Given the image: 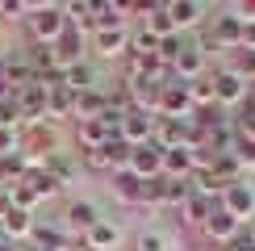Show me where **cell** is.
Returning <instances> with one entry per match:
<instances>
[{"label":"cell","mask_w":255,"mask_h":251,"mask_svg":"<svg viewBox=\"0 0 255 251\" xmlns=\"http://www.w3.org/2000/svg\"><path fill=\"white\" fill-rule=\"evenodd\" d=\"M25 34H29V46H55V42L67 34V17H63V4H29Z\"/></svg>","instance_id":"obj_1"},{"label":"cell","mask_w":255,"mask_h":251,"mask_svg":"<svg viewBox=\"0 0 255 251\" xmlns=\"http://www.w3.org/2000/svg\"><path fill=\"white\" fill-rule=\"evenodd\" d=\"M205 38H209V50H243V21L230 13V8H222L218 17L205 21Z\"/></svg>","instance_id":"obj_2"},{"label":"cell","mask_w":255,"mask_h":251,"mask_svg":"<svg viewBox=\"0 0 255 251\" xmlns=\"http://www.w3.org/2000/svg\"><path fill=\"white\" fill-rule=\"evenodd\" d=\"M209 76H214V97H218V109H243V105H247V84H243L235 71L230 67H218V71H209Z\"/></svg>","instance_id":"obj_3"},{"label":"cell","mask_w":255,"mask_h":251,"mask_svg":"<svg viewBox=\"0 0 255 251\" xmlns=\"http://www.w3.org/2000/svg\"><path fill=\"white\" fill-rule=\"evenodd\" d=\"M222 209H226L230 218H239V222H251L255 218V188L247 180H235V184H226V193H222Z\"/></svg>","instance_id":"obj_4"},{"label":"cell","mask_w":255,"mask_h":251,"mask_svg":"<svg viewBox=\"0 0 255 251\" xmlns=\"http://www.w3.org/2000/svg\"><path fill=\"white\" fill-rule=\"evenodd\" d=\"M193 97H188L184 84H167L163 97H159V118H172V122H193Z\"/></svg>","instance_id":"obj_5"},{"label":"cell","mask_w":255,"mask_h":251,"mask_svg":"<svg viewBox=\"0 0 255 251\" xmlns=\"http://www.w3.org/2000/svg\"><path fill=\"white\" fill-rule=\"evenodd\" d=\"M239 230H243V222H239V218H230L226 209L218 205L214 214L205 218V226H201V235H205V239H209L214 247H230V243H235V235H239Z\"/></svg>","instance_id":"obj_6"},{"label":"cell","mask_w":255,"mask_h":251,"mask_svg":"<svg viewBox=\"0 0 255 251\" xmlns=\"http://www.w3.org/2000/svg\"><path fill=\"white\" fill-rule=\"evenodd\" d=\"M13 101H17V109H21V118H25V126H34V122H46V88L34 80V84H25V88H17L13 92Z\"/></svg>","instance_id":"obj_7"},{"label":"cell","mask_w":255,"mask_h":251,"mask_svg":"<svg viewBox=\"0 0 255 251\" xmlns=\"http://www.w3.org/2000/svg\"><path fill=\"white\" fill-rule=\"evenodd\" d=\"M167 76H172V84H193L197 76H205V55H201L193 42H184V50H180L176 63L167 67Z\"/></svg>","instance_id":"obj_8"},{"label":"cell","mask_w":255,"mask_h":251,"mask_svg":"<svg viewBox=\"0 0 255 251\" xmlns=\"http://www.w3.org/2000/svg\"><path fill=\"white\" fill-rule=\"evenodd\" d=\"M118 138H126L130 146H146V142H155V118H151V113H138V109H130V113L122 118Z\"/></svg>","instance_id":"obj_9"},{"label":"cell","mask_w":255,"mask_h":251,"mask_svg":"<svg viewBox=\"0 0 255 251\" xmlns=\"http://www.w3.org/2000/svg\"><path fill=\"white\" fill-rule=\"evenodd\" d=\"M130 29H97V34L88 38V46L97 50L101 59H122V55H130Z\"/></svg>","instance_id":"obj_10"},{"label":"cell","mask_w":255,"mask_h":251,"mask_svg":"<svg viewBox=\"0 0 255 251\" xmlns=\"http://www.w3.org/2000/svg\"><path fill=\"white\" fill-rule=\"evenodd\" d=\"M59 122H76V92L67 84L46 88V126H59Z\"/></svg>","instance_id":"obj_11"},{"label":"cell","mask_w":255,"mask_h":251,"mask_svg":"<svg viewBox=\"0 0 255 251\" xmlns=\"http://www.w3.org/2000/svg\"><path fill=\"white\" fill-rule=\"evenodd\" d=\"M55 67L59 71H67V67H76V63H84V50H88V34H76V29H67L55 46Z\"/></svg>","instance_id":"obj_12"},{"label":"cell","mask_w":255,"mask_h":251,"mask_svg":"<svg viewBox=\"0 0 255 251\" xmlns=\"http://www.w3.org/2000/svg\"><path fill=\"white\" fill-rule=\"evenodd\" d=\"M130 172L138 176V180H155V176H163V151H159L155 142L134 146V151H130Z\"/></svg>","instance_id":"obj_13"},{"label":"cell","mask_w":255,"mask_h":251,"mask_svg":"<svg viewBox=\"0 0 255 251\" xmlns=\"http://www.w3.org/2000/svg\"><path fill=\"white\" fill-rule=\"evenodd\" d=\"M167 17H172V25H176V34L180 29H201L205 25V4H201V0H167Z\"/></svg>","instance_id":"obj_14"},{"label":"cell","mask_w":255,"mask_h":251,"mask_svg":"<svg viewBox=\"0 0 255 251\" xmlns=\"http://www.w3.org/2000/svg\"><path fill=\"white\" fill-rule=\"evenodd\" d=\"M4 84H8V92H17V88H25V84H34V71H29L25 50H4Z\"/></svg>","instance_id":"obj_15"},{"label":"cell","mask_w":255,"mask_h":251,"mask_svg":"<svg viewBox=\"0 0 255 251\" xmlns=\"http://www.w3.org/2000/svg\"><path fill=\"white\" fill-rule=\"evenodd\" d=\"M97 29H130V13H126V4L97 0V13H92V34H97Z\"/></svg>","instance_id":"obj_16"},{"label":"cell","mask_w":255,"mask_h":251,"mask_svg":"<svg viewBox=\"0 0 255 251\" xmlns=\"http://www.w3.org/2000/svg\"><path fill=\"white\" fill-rule=\"evenodd\" d=\"M109 138H118V134L105 126V118H92V122H76V142L80 151H97V146H105Z\"/></svg>","instance_id":"obj_17"},{"label":"cell","mask_w":255,"mask_h":251,"mask_svg":"<svg viewBox=\"0 0 255 251\" xmlns=\"http://www.w3.org/2000/svg\"><path fill=\"white\" fill-rule=\"evenodd\" d=\"M63 218H67V226L76 230V239H84L92 226L101 222V214H97V205H92V201H71L67 209H63Z\"/></svg>","instance_id":"obj_18"},{"label":"cell","mask_w":255,"mask_h":251,"mask_svg":"<svg viewBox=\"0 0 255 251\" xmlns=\"http://www.w3.org/2000/svg\"><path fill=\"white\" fill-rule=\"evenodd\" d=\"M105 113H109V97H105V88L76 92V122H92V118H105Z\"/></svg>","instance_id":"obj_19"},{"label":"cell","mask_w":255,"mask_h":251,"mask_svg":"<svg viewBox=\"0 0 255 251\" xmlns=\"http://www.w3.org/2000/svg\"><path fill=\"white\" fill-rule=\"evenodd\" d=\"M42 172H46V176H50V180H55L59 188H71V184L80 180V163H76V159H67L63 151H59V155H50Z\"/></svg>","instance_id":"obj_20"},{"label":"cell","mask_w":255,"mask_h":251,"mask_svg":"<svg viewBox=\"0 0 255 251\" xmlns=\"http://www.w3.org/2000/svg\"><path fill=\"white\" fill-rule=\"evenodd\" d=\"M109 193L118 197V201H126V205H138V197H142V180L126 167V172H113L109 176Z\"/></svg>","instance_id":"obj_21"},{"label":"cell","mask_w":255,"mask_h":251,"mask_svg":"<svg viewBox=\"0 0 255 251\" xmlns=\"http://www.w3.org/2000/svg\"><path fill=\"white\" fill-rule=\"evenodd\" d=\"M84 243H88L92 251H113V247H118V243H122V230H118V226H113V222H109V218H101V222H97V226H92V230H88V235H84Z\"/></svg>","instance_id":"obj_22"},{"label":"cell","mask_w":255,"mask_h":251,"mask_svg":"<svg viewBox=\"0 0 255 251\" xmlns=\"http://www.w3.org/2000/svg\"><path fill=\"white\" fill-rule=\"evenodd\" d=\"M214 209H218V201H209V197H188V201H184V209H180V222H184V226H205V218L209 214H214Z\"/></svg>","instance_id":"obj_23"},{"label":"cell","mask_w":255,"mask_h":251,"mask_svg":"<svg viewBox=\"0 0 255 251\" xmlns=\"http://www.w3.org/2000/svg\"><path fill=\"white\" fill-rule=\"evenodd\" d=\"M63 84H67L71 92H88V88H97V71H92L88 59H84V63H76V67L63 71Z\"/></svg>","instance_id":"obj_24"},{"label":"cell","mask_w":255,"mask_h":251,"mask_svg":"<svg viewBox=\"0 0 255 251\" xmlns=\"http://www.w3.org/2000/svg\"><path fill=\"white\" fill-rule=\"evenodd\" d=\"M184 88H188V97H193V109H214V105H218V97H214V76H209V71H205V76H197L193 84H184Z\"/></svg>","instance_id":"obj_25"},{"label":"cell","mask_w":255,"mask_h":251,"mask_svg":"<svg viewBox=\"0 0 255 251\" xmlns=\"http://www.w3.org/2000/svg\"><path fill=\"white\" fill-rule=\"evenodd\" d=\"M142 25H146V29H151V34H155L159 42H163V38H172V34H176V25H172V17H167V0H163V4H155V8H151V17H146V21H142Z\"/></svg>","instance_id":"obj_26"},{"label":"cell","mask_w":255,"mask_h":251,"mask_svg":"<svg viewBox=\"0 0 255 251\" xmlns=\"http://www.w3.org/2000/svg\"><path fill=\"white\" fill-rule=\"evenodd\" d=\"M226 67H230V71H235V76L251 88V84H255V50H235Z\"/></svg>","instance_id":"obj_27"},{"label":"cell","mask_w":255,"mask_h":251,"mask_svg":"<svg viewBox=\"0 0 255 251\" xmlns=\"http://www.w3.org/2000/svg\"><path fill=\"white\" fill-rule=\"evenodd\" d=\"M130 151H134V146L126 138H109V142H105V159H109L113 172H126V167H130Z\"/></svg>","instance_id":"obj_28"},{"label":"cell","mask_w":255,"mask_h":251,"mask_svg":"<svg viewBox=\"0 0 255 251\" xmlns=\"http://www.w3.org/2000/svg\"><path fill=\"white\" fill-rule=\"evenodd\" d=\"M163 201H167V176L142 180V197H138V205H163Z\"/></svg>","instance_id":"obj_29"},{"label":"cell","mask_w":255,"mask_h":251,"mask_svg":"<svg viewBox=\"0 0 255 251\" xmlns=\"http://www.w3.org/2000/svg\"><path fill=\"white\" fill-rule=\"evenodd\" d=\"M130 50H134V55H155V50H159V38H155L146 25H134V29H130Z\"/></svg>","instance_id":"obj_30"},{"label":"cell","mask_w":255,"mask_h":251,"mask_svg":"<svg viewBox=\"0 0 255 251\" xmlns=\"http://www.w3.org/2000/svg\"><path fill=\"white\" fill-rule=\"evenodd\" d=\"M25 184L34 188V197H38V201H50V197H59V184L50 180L46 172H29V176H25Z\"/></svg>","instance_id":"obj_31"},{"label":"cell","mask_w":255,"mask_h":251,"mask_svg":"<svg viewBox=\"0 0 255 251\" xmlns=\"http://www.w3.org/2000/svg\"><path fill=\"white\" fill-rule=\"evenodd\" d=\"M184 34H172V38H163V42H159V50H155V59L159 63H163V67H172V63H176V55H180V50H184Z\"/></svg>","instance_id":"obj_32"},{"label":"cell","mask_w":255,"mask_h":251,"mask_svg":"<svg viewBox=\"0 0 255 251\" xmlns=\"http://www.w3.org/2000/svg\"><path fill=\"white\" fill-rule=\"evenodd\" d=\"M188 197H193V184H188V180H167V209H184V201H188Z\"/></svg>","instance_id":"obj_33"},{"label":"cell","mask_w":255,"mask_h":251,"mask_svg":"<svg viewBox=\"0 0 255 251\" xmlns=\"http://www.w3.org/2000/svg\"><path fill=\"white\" fill-rule=\"evenodd\" d=\"M130 247H134V251H167V239L159 235V230H138Z\"/></svg>","instance_id":"obj_34"},{"label":"cell","mask_w":255,"mask_h":251,"mask_svg":"<svg viewBox=\"0 0 255 251\" xmlns=\"http://www.w3.org/2000/svg\"><path fill=\"white\" fill-rule=\"evenodd\" d=\"M21 151V130H4L0 126V159H13Z\"/></svg>","instance_id":"obj_35"},{"label":"cell","mask_w":255,"mask_h":251,"mask_svg":"<svg viewBox=\"0 0 255 251\" xmlns=\"http://www.w3.org/2000/svg\"><path fill=\"white\" fill-rule=\"evenodd\" d=\"M0 17L4 21H21V17H29V4L25 0H0Z\"/></svg>","instance_id":"obj_36"},{"label":"cell","mask_w":255,"mask_h":251,"mask_svg":"<svg viewBox=\"0 0 255 251\" xmlns=\"http://www.w3.org/2000/svg\"><path fill=\"white\" fill-rule=\"evenodd\" d=\"M243 50H255V21H243Z\"/></svg>","instance_id":"obj_37"},{"label":"cell","mask_w":255,"mask_h":251,"mask_svg":"<svg viewBox=\"0 0 255 251\" xmlns=\"http://www.w3.org/2000/svg\"><path fill=\"white\" fill-rule=\"evenodd\" d=\"M67 247H71V251H92L88 243H84V239H76V243H67Z\"/></svg>","instance_id":"obj_38"},{"label":"cell","mask_w":255,"mask_h":251,"mask_svg":"<svg viewBox=\"0 0 255 251\" xmlns=\"http://www.w3.org/2000/svg\"><path fill=\"white\" fill-rule=\"evenodd\" d=\"M0 251H21V247L17 243H0Z\"/></svg>","instance_id":"obj_39"},{"label":"cell","mask_w":255,"mask_h":251,"mask_svg":"<svg viewBox=\"0 0 255 251\" xmlns=\"http://www.w3.org/2000/svg\"><path fill=\"white\" fill-rule=\"evenodd\" d=\"M247 230H251V239H255V222H251V226H247Z\"/></svg>","instance_id":"obj_40"},{"label":"cell","mask_w":255,"mask_h":251,"mask_svg":"<svg viewBox=\"0 0 255 251\" xmlns=\"http://www.w3.org/2000/svg\"><path fill=\"white\" fill-rule=\"evenodd\" d=\"M0 243H8V239H4V230H0Z\"/></svg>","instance_id":"obj_41"},{"label":"cell","mask_w":255,"mask_h":251,"mask_svg":"<svg viewBox=\"0 0 255 251\" xmlns=\"http://www.w3.org/2000/svg\"><path fill=\"white\" fill-rule=\"evenodd\" d=\"M251 251H255V243H251Z\"/></svg>","instance_id":"obj_42"}]
</instances>
